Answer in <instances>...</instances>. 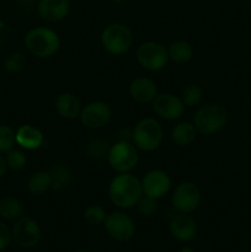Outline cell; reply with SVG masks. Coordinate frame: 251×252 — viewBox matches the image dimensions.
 <instances>
[{"instance_id": "1", "label": "cell", "mask_w": 251, "mask_h": 252, "mask_svg": "<svg viewBox=\"0 0 251 252\" xmlns=\"http://www.w3.org/2000/svg\"><path fill=\"white\" fill-rule=\"evenodd\" d=\"M142 196V181L132 172L117 174L108 185L110 201L118 208H133L137 206Z\"/></svg>"}, {"instance_id": "2", "label": "cell", "mask_w": 251, "mask_h": 252, "mask_svg": "<svg viewBox=\"0 0 251 252\" xmlns=\"http://www.w3.org/2000/svg\"><path fill=\"white\" fill-rule=\"evenodd\" d=\"M25 47L37 58H49L61 48V38L54 30L48 27H33L24 38Z\"/></svg>"}, {"instance_id": "3", "label": "cell", "mask_w": 251, "mask_h": 252, "mask_svg": "<svg viewBox=\"0 0 251 252\" xmlns=\"http://www.w3.org/2000/svg\"><path fill=\"white\" fill-rule=\"evenodd\" d=\"M229 120L228 111L219 103H207L197 110L193 125L197 132L203 135H214L220 132Z\"/></svg>"}, {"instance_id": "4", "label": "cell", "mask_w": 251, "mask_h": 252, "mask_svg": "<svg viewBox=\"0 0 251 252\" xmlns=\"http://www.w3.org/2000/svg\"><path fill=\"white\" fill-rule=\"evenodd\" d=\"M164 130L159 121L145 117L135 123L132 132V142L143 152H154L161 145Z\"/></svg>"}, {"instance_id": "5", "label": "cell", "mask_w": 251, "mask_h": 252, "mask_svg": "<svg viewBox=\"0 0 251 252\" xmlns=\"http://www.w3.org/2000/svg\"><path fill=\"white\" fill-rule=\"evenodd\" d=\"M101 44L107 53L112 56H123L133 44V34L129 27L121 22L107 25L101 32Z\"/></svg>"}, {"instance_id": "6", "label": "cell", "mask_w": 251, "mask_h": 252, "mask_svg": "<svg viewBox=\"0 0 251 252\" xmlns=\"http://www.w3.org/2000/svg\"><path fill=\"white\" fill-rule=\"evenodd\" d=\"M107 161L111 169L117 174L130 172L137 167L139 161L138 148L133 144V142L125 139L120 140L111 145L108 149Z\"/></svg>"}, {"instance_id": "7", "label": "cell", "mask_w": 251, "mask_h": 252, "mask_svg": "<svg viewBox=\"0 0 251 252\" xmlns=\"http://www.w3.org/2000/svg\"><path fill=\"white\" fill-rule=\"evenodd\" d=\"M135 58L139 65L149 71H159L170 62L167 48L155 41L143 42L138 46Z\"/></svg>"}, {"instance_id": "8", "label": "cell", "mask_w": 251, "mask_h": 252, "mask_svg": "<svg viewBox=\"0 0 251 252\" xmlns=\"http://www.w3.org/2000/svg\"><path fill=\"white\" fill-rule=\"evenodd\" d=\"M201 191L193 182L185 181L177 185L171 194V204L179 213H188L196 211L201 204Z\"/></svg>"}, {"instance_id": "9", "label": "cell", "mask_w": 251, "mask_h": 252, "mask_svg": "<svg viewBox=\"0 0 251 252\" xmlns=\"http://www.w3.org/2000/svg\"><path fill=\"white\" fill-rule=\"evenodd\" d=\"M14 243L22 249H32L41 239V228L32 217L22 216L16 219L11 228Z\"/></svg>"}, {"instance_id": "10", "label": "cell", "mask_w": 251, "mask_h": 252, "mask_svg": "<svg viewBox=\"0 0 251 252\" xmlns=\"http://www.w3.org/2000/svg\"><path fill=\"white\" fill-rule=\"evenodd\" d=\"M108 235L116 241H128L135 233V224L128 214L123 212H112L107 214L103 223Z\"/></svg>"}, {"instance_id": "11", "label": "cell", "mask_w": 251, "mask_h": 252, "mask_svg": "<svg viewBox=\"0 0 251 252\" xmlns=\"http://www.w3.org/2000/svg\"><path fill=\"white\" fill-rule=\"evenodd\" d=\"M112 117L110 105L103 101H93L81 108L79 118L84 127L89 129H100L108 125Z\"/></svg>"}, {"instance_id": "12", "label": "cell", "mask_w": 251, "mask_h": 252, "mask_svg": "<svg viewBox=\"0 0 251 252\" xmlns=\"http://www.w3.org/2000/svg\"><path fill=\"white\" fill-rule=\"evenodd\" d=\"M152 108L160 118L166 121H177L184 116L186 106L180 96L174 94H157L153 100Z\"/></svg>"}, {"instance_id": "13", "label": "cell", "mask_w": 251, "mask_h": 252, "mask_svg": "<svg viewBox=\"0 0 251 252\" xmlns=\"http://www.w3.org/2000/svg\"><path fill=\"white\" fill-rule=\"evenodd\" d=\"M140 181H142L143 194L157 199V201L166 196L171 189V179L164 170H150L143 176Z\"/></svg>"}, {"instance_id": "14", "label": "cell", "mask_w": 251, "mask_h": 252, "mask_svg": "<svg viewBox=\"0 0 251 252\" xmlns=\"http://www.w3.org/2000/svg\"><path fill=\"white\" fill-rule=\"evenodd\" d=\"M169 230L172 238L185 243L192 240L196 236L197 223L193 217L188 213H179L170 221Z\"/></svg>"}, {"instance_id": "15", "label": "cell", "mask_w": 251, "mask_h": 252, "mask_svg": "<svg viewBox=\"0 0 251 252\" xmlns=\"http://www.w3.org/2000/svg\"><path fill=\"white\" fill-rule=\"evenodd\" d=\"M70 11L69 0H39L37 12L39 17L48 22H59L65 19Z\"/></svg>"}, {"instance_id": "16", "label": "cell", "mask_w": 251, "mask_h": 252, "mask_svg": "<svg viewBox=\"0 0 251 252\" xmlns=\"http://www.w3.org/2000/svg\"><path fill=\"white\" fill-rule=\"evenodd\" d=\"M129 95L138 103H152L157 95V84L145 76L135 78L129 84Z\"/></svg>"}, {"instance_id": "17", "label": "cell", "mask_w": 251, "mask_h": 252, "mask_svg": "<svg viewBox=\"0 0 251 252\" xmlns=\"http://www.w3.org/2000/svg\"><path fill=\"white\" fill-rule=\"evenodd\" d=\"M16 145L24 150H36L42 147L44 142L41 129L31 125H22L15 130Z\"/></svg>"}, {"instance_id": "18", "label": "cell", "mask_w": 251, "mask_h": 252, "mask_svg": "<svg viewBox=\"0 0 251 252\" xmlns=\"http://www.w3.org/2000/svg\"><path fill=\"white\" fill-rule=\"evenodd\" d=\"M54 108L57 113L64 120H75L80 116L81 103L74 94L62 93L54 101Z\"/></svg>"}, {"instance_id": "19", "label": "cell", "mask_w": 251, "mask_h": 252, "mask_svg": "<svg viewBox=\"0 0 251 252\" xmlns=\"http://www.w3.org/2000/svg\"><path fill=\"white\" fill-rule=\"evenodd\" d=\"M197 133L198 132L193 123L188 121H181L176 123L171 129V139L179 147H187L194 142Z\"/></svg>"}, {"instance_id": "20", "label": "cell", "mask_w": 251, "mask_h": 252, "mask_svg": "<svg viewBox=\"0 0 251 252\" xmlns=\"http://www.w3.org/2000/svg\"><path fill=\"white\" fill-rule=\"evenodd\" d=\"M26 189L33 196H42L52 189V177L49 171L33 172L26 181Z\"/></svg>"}, {"instance_id": "21", "label": "cell", "mask_w": 251, "mask_h": 252, "mask_svg": "<svg viewBox=\"0 0 251 252\" xmlns=\"http://www.w3.org/2000/svg\"><path fill=\"white\" fill-rule=\"evenodd\" d=\"M170 61L177 64H185L193 57V47L185 39H177L167 47Z\"/></svg>"}, {"instance_id": "22", "label": "cell", "mask_w": 251, "mask_h": 252, "mask_svg": "<svg viewBox=\"0 0 251 252\" xmlns=\"http://www.w3.org/2000/svg\"><path fill=\"white\" fill-rule=\"evenodd\" d=\"M24 216V206L15 197H4L0 199V218L5 220H16Z\"/></svg>"}, {"instance_id": "23", "label": "cell", "mask_w": 251, "mask_h": 252, "mask_svg": "<svg viewBox=\"0 0 251 252\" xmlns=\"http://www.w3.org/2000/svg\"><path fill=\"white\" fill-rule=\"evenodd\" d=\"M49 174L52 177V189H54V191H62L70 185L71 174L68 167L58 165V166L53 167L49 171Z\"/></svg>"}, {"instance_id": "24", "label": "cell", "mask_w": 251, "mask_h": 252, "mask_svg": "<svg viewBox=\"0 0 251 252\" xmlns=\"http://www.w3.org/2000/svg\"><path fill=\"white\" fill-rule=\"evenodd\" d=\"M202 96H203V90H202V88L198 84L193 83L185 86L180 97H181L182 102L185 103L186 107H194V106H197L201 102Z\"/></svg>"}, {"instance_id": "25", "label": "cell", "mask_w": 251, "mask_h": 252, "mask_svg": "<svg viewBox=\"0 0 251 252\" xmlns=\"http://www.w3.org/2000/svg\"><path fill=\"white\" fill-rule=\"evenodd\" d=\"M16 145L15 130L7 125H0V154H7Z\"/></svg>"}, {"instance_id": "26", "label": "cell", "mask_w": 251, "mask_h": 252, "mask_svg": "<svg viewBox=\"0 0 251 252\" xmlns=\"http://www.w3.org/2000/svg\"><path fill=\"white\" fill-rule=\"evenodd\" d=\"M107 217L106 209L100 204H90L84 212V218L90 225H101Z\"/></svg>"}, {"instance_id": "27", "label": "cell", "mask_w": 251, "mask_h": 252, "mask_svg": "<svg viewBox=\"0 0 251 252\" xmlns=\"http://www.w3.org/2000/svg\"><path fill=\"white\" fill-rule=\"evenodd\" d=\"M5 159H6L7 167L14 171H20V170L24 169L27 164V157L25 154L24 150L21 149H12L10 150L7 154H5Z\"/></svg>"}, {"instance_id": "28", "label": "cell", "mask_w": 251, "mask_h": 252, "mask_svg": "<svg viewBox=\"0 0 251 252\" xmlns=\"http://www.w3.org/2000/svg\"><path fill=\"white\" fill-rule=\"evenodd\" d=\"M137 207L140 214H143V216H152V214H154L157 211V199L143 194L142 198L137 203Z\"/></svg>"}, {"instance_id": "29", "label": "cell", "mask_w": 251, "mask_h": 252, "mask_svg": "<svg viewBox=\"0 0 251 252\" xmlns=\"http://www.w3.org/2000/svg\"><path fill=\"white\" fill-rule=\"evenodd\" d=\"M25 65V56L20 52H15L5 61V69L10 73H17Z\"/></svg>"}, {"instance_id": "30", "label": "cell", "mask_w": 251, "mask_h": 252, "mask_svg": "<svg viewBox=\"0 0 251 252\" xmlns=\"http://www.w3.org/2000/svg\"><path fill=\"white\" fill-rule=\"evenodd\" d=\"M108 149L110 148H107V143H105L101 139H93L91 142H89L88 148H86L90 157L94 158H101L105 154L107 155Z\"/></svg>"}, {"instance_id": "31", "label": "cell", "mask_w": 251, "mask_h": 252, "mask_svg": "<svg viewBox=\"0 0 251 252\" xmlns=\"http://www.w3.org/2000/svg\"><path fill=\"white\" fill-rule=\"evenodd\" d=\"M12 240L11 229L5 223L0 221V252L4 251Z\"/></svg>"}, {"instance_id": "32", "label": "cell", "mask_w": 251, "mask_h": 252, "mask_svg": "<svg viewBox=\"0 0 251 252\" xmlns=\"http://www.w3.org/2000/svg\"><path fill=\"white\" fill-rule=\"evenodd\" d=\"M7 170V164H6V159L2 154H0V179L6 174Z\"/></svg>"}, {"instance_id": "33", "label": "cell", "mask_w": 251, "mask_h": 252, "mask_svg": "<svg viewBox=\"0 0 251 252\" xmlns=\"http://www.w3.org/2000/svg\"><path fill=\"white\" fill-rule=\"evenodd\" d=\"M6 32H7V27L5 21L0 20V43L5 39V36H6Z\"/></svg>"}, {"instance_id": "34", "label": "cell", "mask_w": 251, "mask_h": 252, "mask_svg": "<svg viewBox=\"0 0 251 252\" xmlns=\"http://www.w3.org/2000/svg\"><path fill=\"white\" fill-rule=\"evenodd\" d=\"M179 252H194V250H193V249L188 248V246H184V248L180 249Z\"/></svg>"}, {"instance_id": "35", "label": "cell", "mask_w": 251, "mask_h": 252, "mask_svg": "<svg viewBox=\"0 0 251 252\" xmlns=\"http://www.w3.org/2000/svg\"><path fill=\"white\" fill-rule=\"evenodd\" d=\"M71 252H88V251H84V250H75V251H71Z\"/></svg>"}]
</instances>
